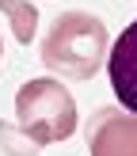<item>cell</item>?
Returning a JSON list of instances; mask_svg holds the SVG:
<instances>
[{"instance_id":"cell-1","label":"cell","mask_w":137,"mask_h":156,"mask_svg":"<svg viewBox=\"0 0 137 156\" xmlns=\"http://www.w3.org/2000/svg\"><path fill=\"white\" fill-rule=\"evenodd\" d=\"M107 61V27L88 12H61L42 42V65L65 80H88Z\"/></svg>"},{"instance_id":"cell-2","label":"cell","mask_w":137,"mask_h":156,"mask_svg":"<svg viewBox=\"0 0 137 156\" xmlns=\"http://www.w3.org/2000/svg\"><path fill=\"white\" fill-rule=\"evenodd\" d=\"M15 126L38 145H53L76 133V99L57 80H27L15 91Z\"/></svg>"},{"instance_id":"cell-3","label":"cell","mask_w":137,"mask_h":156,"mask_svg":"<svg viewBox=\"0 0 137 156\" xmlns=\"http://www.w3.org/2000/svg\"><path fill=\"white\" fill-rule=\"evenodd\" d=\"M88 152L91 156H137V114L95 111V118L88 122Z\"/></svg>"},{"instance_id":"cell-4","label":"cell","mask_w":137,"mask_h":156,"mask_svg":"<svg viewBox=\"0 0 137 156\" xmlns=\"http://www.w3.org/2000/svg\"><path fill=\"white\" fill-rule=\"evenodd\" d=\"M107 69H111V84H114L118 103L126 107L129 114H137V19L118 34Z\"/></svg>"},{"instance_id":"cell-5","label":"cell","mask_w":137,"mask_h":156,"mask_svg":"<svg viewBox=\"0 0 137 156\" xmlns=\"http://www.w3.org/2000/svg\"><path fill=\"white\" fill-rule=\"evenodd\" d=\"M0 12L8 15V23H12L15 42H19V46H27L30 38H34V30H38V12H34V4H27V0H0Z\"/></svg>"},{"instance_id":"cell-6","label":"cell","mask_w":137,"mask_h":156,"mask_svg":"<svg viewBox=\"0 0 137 156\" xmlns=\"http://www.w3.org/2000/svg\"><path fill=\"white\" fill-rule=\"evenodd\" d=\"M0 149H4V156H38L42 145H38L30 133H23L19 126L12 129L8 122H0Z\"/></svg>"}]
</instances>
